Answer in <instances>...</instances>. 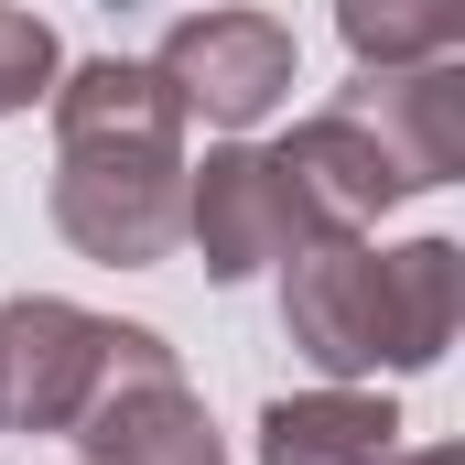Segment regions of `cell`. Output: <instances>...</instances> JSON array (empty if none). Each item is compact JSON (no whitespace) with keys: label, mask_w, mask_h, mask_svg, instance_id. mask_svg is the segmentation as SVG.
<instances>
[{"label":"cell","mask_w":465,"mask_h":465,"mask_svg":"<svg viewBox=\"0 0 465 465\" xmlns=\"http://www.w3.org/2000/svg\"><path fill=\"white\" fill-rule=\"evenodd\" d=\"M390 455H401V411L347 379L260 411V465H390Z\"/></svg>","instance_id":"obj_8"},{"label":"cell","mask_w":465,"mask_h":465,"mask_svg":"<svg viewBox=\"0 0 465 465\" xmlns=\"http://www.w3.org/2000/svg\"><path fill=\"white\" fill-rule=\"evenodd\" d=\"M465 314V249L411 238V249H357V228H325L282 260V325L325 379H379V368H433Z\"/></svg>","instance_id":"obj_2"},{"label":"cell","mask_w":465,"mask_h":465,"mask_svg":"<svg viewBox=\"0 0 465 465\" xmlns=\"http://www.w3.org/2000/svg\"><path fill=\"white\" fill-rule=\"evenodd\" d=\"M292 184L314 195L325 228H368L379 206L401 195H433L465 173V65L433 54V65H368L336 109H314L292 141H282Z\"/></svg>","instance_id":"obj_3"},{"label":"cell","mask_w":465,"mask_h":465,"mask_svg":"<svg viewBox=\"0 0 465 465\" xmlns=\"http://www.w3.org/2000/svg\"><path fill=\"white\" fill-rule=\"evenodd\" d=\"M54 228L109 271H152L184 238V109L152 65H76L54 87Z\"/></svg>","instance_id":"obj_1"},{"label":"cell","mask_w":465,"mask_h":465,"mask_svg":"<svg viewBox=\"0 0 465 465\" xmlns=\"http://www.w3.org/2000/svg\"><path fill=\"white\" fill-rule=\"evenodd\" d=\"M411 465H465V455H411Z\"/></svg>","instance_id":"obj_11"},{"label":"cell","mask_w":465,"mask_h":465,"mask_svg":"<svg viewBox=\"0 0 465 465\" xmlns=\"http://www.w3.org/2000/svg\"><path fill=\"white\" fill-rule=\"evenodd\" d=\"M152 347L163 336L87 303H0V433H76V411Z\"/></svg>","instance_id":"obj_4"},{"label":"cell","mask_w":465,"mask_h":465,"mask_svg":"<svg viewBox=\"0 0 465 465\" xmlns=\"http://www.w3.org/2000/svg\"><path fill=\"white\" fill-rule=\"evenodd\" d=\"M152 76L173 87L184 119H217V130H249L292 98V33L271 11H184L152 54Z\"/></svg>","instance_id":"obj_6"},{"label":"cell","mask_w":465,"mask_h":465,"mask_svg":"<svg viewBox=\"0 0 465 465\" xmlns=\"http://www.w3.org/2000/svg\"><path fill=\"white\" fill-rule=\"evenodd\" d=\"M336 33L357 65H433L465 44V0H336Z\"/></svg>","instance_id":"obj_9"},{"label":"cell","mask_w":465,"mask_h":465,"mask_svg":"<svg viewBox=\"0 0 465 465\" xmlns=\"http://www.w3.org/2000/svg\"><path fill=\"white\" fill-rule=\"evenodd\" d=\"M54 22H33V11H0V119L11 109H33L44 87H54Z\"/></svg>","instance_id":"obj_10"},{"label":"cell","mask_w":465,"mask_h":465,"mask_svg":"<svg viewBox=\"0 0 465 465\" xmlns=\"http://www.w3.org/2000/svg\"><path fill=\"white\" fill-rule=\"evenodd\" d=\"M76 444H87V465H228V444H217L206 401L184 390L173 347L130 357L109 390L76 411Z\"/></svg>","instance_id":"obj_7"},{"label":"cell","mask_w":465,"mask_h":465,"mask_svg":"<svg viewBox=\"0 0 465 465\" xmlns=\"http://www.w3.org/2000/svg\"><path fill=\"white\" fill-rule=\"evenodd\" d=\"M184 238L206 249L217 282H249V271L292 260L303 238H325V217H314V195L292 184L282 152L228 141V152H206V173H184Z\"/></svg>","instance_id":"obj_5"}]
</instances>
